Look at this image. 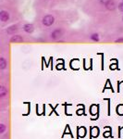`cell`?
I'll use <instances>...</instances> for the list:
<instances>
[{
  "mask_svg": "<svg viewBox=\"0 0 123 139\" xmlns=\"http://www.w3.org/2000/svg\"><path fill=\"white\" fill-rule=\"evenodd\" d=\"M42 23L45 27H50L55 23V17L52 15H45L42 19Z\"/></svg>",
  "mask_w": 123,
  "mask_h": 139,
  "instance_id": "cell-1",
  "label": "cell"
},
{
  "mask_svg": "<svg viewBox=\"0 0 123 139\" xmlns=\"http://www.w3.org/2000/svg\"><path fill=\"white\" fill-rule=\"evenodd\" d=\"M63 35H64V32H63L62 29H56V30H54V31L50 34V38H51L52 40L56 41V40L60 39Z\"/></svg>",
  "mask_w": 123,
  "mask_h": 139,
  "instance_id": "cell-2",
  "label": "cell"
},
{
  "mask_svg": "<svg viewBox=\"0 0 123 139\" xmlns=\"http://www.w3.org/2000/svg\"><path fill=\"white\" fill-rule=\"evenodd\" d=\"M10 19V14L7 10H4V9H1L0 10V21L2 22H7L9 21Z\"/></svg>",
  "mask_w": 123,
  "mask_h": 139,
  "instance_id": "cell-3",
  "label": "cell"
},
{
  "mask_svg": "<svg viewBox=\"0 0 123 139\" xmlns=\"http://www.w3.org/2000/svg\"><path fill=\"white\" fill-rule=\"evenodd\" d=\"M105 7H106V8L107 10L113 11V10L116 9V7H117L116 2H115L114 0H108V1L105 4Z\"/></svg>",
  "mask_w": 123,
  "mask_h": 139,
  "instance_id": "cell-4",
  "label": "cell"
},
{
  "mask_svg": "<svg viewBox=\"0 0 123 139\" xmlns=\"http://www.w3.org/2000/svg\"><path fill=\"white\" fill-rule=\"evenodd\" d=\"M10 43L12 44H21L23 42V37L20 35H12L10 40H9Z\"/></svg>",
  "mask_w": 123,
  "mask_h": 139,
  "instance_id": "cell-5",
  "label": "cell"
},
{
  "mask_svg": "<svg viewBox=\"0 0 123 139\" xmlns=\"http://www.w3.org/2000/svg\"><path fill=\"white\" fill-rule=\"evenodd\" d=\"M22 29L27 34H33L34 31V25L32 24V23H26V24H24L22 26Z\"/></svg>",
  "mask_w": 123,
  "mask_h": 139,
  "instance_id": "cell-6",
  "label": "cell"
},
{
  "mask_svg": "<svg viewBox=\"0 0 123 139\" xmlns=\"http://www.w3.org/2000/svg\"><path fill=\"white\" fill-rule=\"evenodd\" d=\"M18 31V26L16 24H13V25H10L9 27L7 28L6 32H7L8 35H15V33Z\"/></svg>",
  "mask_w": 123,
  "mask_h": 139,
  "instance_id": "cell-7",
  "label": "cell"
},
{
  "mask_svg": "<svg viewBox=\"0 0 123 139\" xmlns=\"http://www.w3.org/2000/svg\"><path fill=\"white\" fill-rule=\"evenodd\" d=\"M7 68V61L4 57L0 58V70H5Z\"/></svg>",
  "mask_w": 123,
  "mask_h": 139,
  "instance_id": "cell-8",
  "label": "cell"
},
{
  "mask_svg": "<svg viewBox=\"0 0 123 139\" xmlns=\"http://www.w3.org/2000/svg\"><path fill=\"white\" fill-rule=\"evenodd\" d=\"M7 89L6 88V86L2 85L0 87V97L1 98H4V97H7Z\"/></svg>",
  "mask_w": 123,
  "mask_h": 139,
  "instance_id": "cell-9",
  "label": "cell"
},
{
  "mask_svg": "<svg viewBox=\"0 0 123 139\" xmlns=\"http://www.w3.org/2000/svg\"><path fill=\"white\" fill-rule=\"evenodd\" d=\"M90 39L93 42H99L100 41V36H99L98 34L95 33V34H92L90 35Z\"/></svg>",
  "mask_w": 123,
  "mask_h": 139,
  "instance_id": "cell-10",
  "label": "cell"
},
{
  "mask_svg": "<svg viewBox=\"0 0 123 139\" xmlns=\"http://www.w3.org/2000/svg\"><path fill=\"white\" fill-rule=\"evenodd\" d=\"M6 130H7V126L4 123H0V133L3 134L4 133L6 132Z\"/></svg>",
  "mask_w": 123,
  "mask_h": 139,
  "instance_id": "cell-11",
  "label": "cell"
},
{
  "mask_svg": "<svg viewBox=\"0 0 123 139\" xmlns=\"http://www.w3.org/2000/svg\"><path fill=\"white\" fill-rule=\"evenodd\" d=\"M115 43H117V44H123V37H119V38L116 39Z\"/></svg>",
  "mask_w": 123,
  "mask_h": 139,
  "instance_id": "cell-12",
  "label": "cell"
},
{
  "mask_svg": "<svg viewBox=\"0 0 123 139\" xmlns=\"http://www.w3.org/2000/svg\"><path fill=\"white\" fill-rule=\"evenodd\" d=\"M118 9H119L121 12H123V1L121 2V3L118 4Z\"/></svg>",
  "mask_w": 123,
  "mask_h": 139,
  "instance_id": "cell-13",
  "label": "cell"
},
{
  "mask_svg": "<svg viewBox=\"0 0 123 139\" xmlns=\"http://www.w3.org/2000/svg\"><path fill=\"white\" fill-rule=\"evenodd\" d=\"M98 1H99V3H100V4H103V5H105V4H106V3L108 0H98Z\"/></svg>",
  "mask_w": 123,
  "mask_h": 139,
  "instance_id": "cell-14",
  "label": "cell"
},
{
  "mask_svg": "<svg viewBox=\"0 0 123 139\" xmlns=\"http://www.w3.org/2000/svg\"><path fill=\"white\" fill-rule=\"evenodd\" d=\"M122 21H123V17H122Z\"/></svg>",
  "mask_w": 123,
  "mask_h": 139,
  "instance_id": "cell-15",
  "label": "cell"
}]
</instances>
